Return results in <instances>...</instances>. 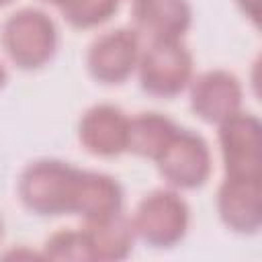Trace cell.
<instances>
[{"mask_svg":"<svg viewBox=\"0 0 262 262\" xmlns=\"http://www.w3.org/2000/svg\"><path fill=\"white\" fill-rule=\"evenodd\" d=\"M43 2H49V4H55V6L59 8V6H61V4L66 2V0H43Z\"/></svg>","mask_w":262,"mask_h":262,"instance_id":"cell-19","label":"cell"},{"mask_svg":"<svg viewBox=\"0 0 262 262\" xmlns=\"http://www.w3.org/2000/svg\"><path fill=\"white\" fill-rule=\"evenodd\" d=\"M82 231L86 235L90 260L98 262L125 260L133 252V244L137 239L131 217H127L123 211L102 219L86 221Z\"/></svg>","mask_w":262,"mask_h":262,"instance_id":"cell-12","label":"cell"},{"mask_svg":"<svg viewBox=\"0 0 262 262\" xmlns=\"http://www.w3.org/2000/svg\"><path fill=\"white\" fill-rule=\"evenodd\" d=\"M164 180L176 190L203 186L211 176V149L196 131L176 127L164 149L154 160Z\"/></svg>","mask_w":262,"mask_h":262,"instance_id":"cell-5","label":"cell"},{"mask_svg":"<svg viewBox=\"0 0 262 262\" xmlns=\"http://www.w3.org/2000/svg\"><path fill=\"white\" fill-rule=\"evenodd\" d=\"M141 43L135 29H113L98 35L86 53L90 76L100 84H121L137 68Z\"/></svg>","mask_w":262,"mask_h":262,"instance_id":"cell-7","label":"cell"},{"mask_svg":"<svg viewBox=\"0 0 262 262\" xmlns=\"http://www.w3.org/2000/svg\"><path fill=\"white\" fill-rule=\"evenodd\" d=\"M123 188L117 178L96 170H80L74 215L94 221L123 211Z\"/></svg>","mask_w":262,"mask_h":262,"instance_id":"cell-13","label":"cell"},{"mask_svg":"<svg viewBox=\"0 0 262 262\" xmlns=\"http://www.w3.org/2000/svg\"><path fill=\"white\" fill-rule=\"evenodd\" d=\"M235 2H237V6L242 8V12L250 20L258 23V0H235Z\"/></svg>","mask_w":262,"mask_h":262,"instance_id":"cell-17","label":"cell"},{"mask_svg":"<svg viewBox=\"0 0 262 262\" xmlns=\"http://www.w3.org/2000/svg\"><path fill=\"white\" fill-rule=\"evenodd\" d=\"M131 223L135 235L147 246L172 248L188 231L190 209L176 188H156L139 201Z\"/></svg>","mask_w":262,"mask_h":262,"instance_id":"cell-3","label":"cell"},{"mask_svg":"<svg viewBox=\"0 0 262 262\" xmlns=\"http://www.w3.org/2000/svg\"><path fill=\"white\" fill-rule=\"evenodd\" d=\"M141 88L154 96H176L192 80V55L182 39H151L141 51L139 61Z\"/></svg>","mask_w":262,"mask_h":262,"instance_id":"cell-4","label":"cell"},{"mask_svg":"<svg viewBox=\"0 0 262 262\" xmlns=\"http://www.w3.org/2000/svg\"><path fill=\"white\" fill-rule=\"evenodd\" d=\"M127 131L129 117L123 108L111 102H100L90 106L78 123V139L86 151L113 158L127 151Z\"/></svg>","mask_w":262,"mask_h":262,"instance_id":"cell-10","label":"cell"},{"mask_svg":"<svg viewBox=\"0 0 262 262\" xmlns=\"http://www.w3.org/2000/svg\"><path fill=\"white\" fill-rule=\"evenodd\" d=\"M6 80H8V72H6V68H4V63L0 61V88L6 84Z\"/></svg>","mask_w":262,"mask_h":262,"instance_id":"cell-18","label":"cell"},{"mask_svg":"<svg viewBox=\"0 0 262 262\" xmlns=\"http://www.w3.org/2000/svg\"><path fill=\"white\" fill-rule=\"evenodd\" d=\"M59 33L55 20L41 8L25 6L12 12L0 31V43L14 66L37 70L45 66L57 49Z\"/></svg>","mask_w":262,"mask_h":262,"instance_id":"cell-2","label":"cell"},{"mask_svg":"<svg viewBox=\"0 0 262 262\" xmlns=\"http://www.w3.org/2000/svg\"><path fill=\"white\" fill-rule=\"evenodd\" d=\"M242 98V82L227 70H209L190 80V108L207 123H221L237 113Z\"/></svg>","mask_w":262,"mask_h":262,"instance_id":"cell-9","label":"cell"},{"mask_svg":"<svg viewBox=\"0 0 262 262\" xmlns=\"http://www.w3.org/2000/svg\"><path fill=\"white\" fill-rule=\"evenodd\" d=\"M41 256L47 260H72V262L90 260L84 231L82 229H59L51 233L43 244Z\"/></svg>","mask_w":262,"mask_h":262,"instance_id":"cell-16","label":"cell"},{"mask_svg":"<svg viewBox=\"0 0 262 262\" xmlns=\"http://www.w3.org/2000/svg\"><path fill=\"white\" fill-rule=\"evenodd\" d=\"M2 235H4V221H2V217H0V239H2Z\"/></svg>","mask_w":262,"mask_h":262,"instance_id":"cell-20","label":"cell"},{"mask_svg":"<svg viewBox=\"0 0 262 262\" xmlns=\"http://www.w3.org/2000/svg\"><path fill=\"white\" fill-rule=\"evenodd\" d=\"M260 176L225 174L217 190V213L235 233H256L262 223Z\"/></svg>","mask_w":262,"mask_h":262,"instance_id":"cell-8","label":"cell"},{"mask_svg":"<svg viewBox=\"0 0 262 262\" xmlns=\"http://www.w3.org/2000/svg\"><path fill=\"white\" fill-rule=\"evenodd\" d=\"M176 127L178 125L162 113H139L135 117H129L127 151L156 160Z\"/></svg>","mask_w":262,"mask_h":262,"instance_id":"cell-14","label":"cell"},{"mask_svg":"<svg viewBox=\"0 0 262 262\" xmlns=\"http://www.w3.org/2000/svg\"><path fill=\"white\" fill-rule=\"evenodd\" d=\"M80 170L55 158H41L27 164L18 178L23 205L41 217L74 215Z\"/></svg>","mask_w":262,"mask_h":262,"instance_id":"cell-1","label":"cell"},{"mask_svg":"<svg viewBox=\"0 0 262 262\" xmlns=\"http://www.w3.org/2000/svg\"><path fill=\"white\" fill-rule=\"evenodd\" d=\"M12 0H0V6H6V4H10Z\"/></svg>","mask_w":262,"mask_h":262,"instance_id":"cell-21","label":"cell"},{"mask_svg":"<svg viewBox=\"0 0 262 262\" xmlns=\"http://www.w3.org/2000/svg\"><path fill=\"white\" fill-rule=\"evenodd\" d=\"M219 125V147L229 176H260L262 125L256 115L237 111Z\"/></svg>","mask_w":262,"mask_h":262,"instance_id":"cell-6","label":"cell"},{"mask_svg":"<svg viewBox=\"0 0 262 262\" xmlns=\"http://www.w3.org/2000/svg\"><path fill=\"white\" fill-rule=\"evenodd\" d=\"M135 25L151 39H182L192 25L188 0H133Z\"/></svg>","mask_w":262,"mask_h":262,"instance_id":"cell-11","label":"cell"},{"mask_svg":"<svg viewBox=\"0 0 262 262\" xmlns=\"http://www.w3.org/2000/svg\"><path fill=\"white\" fill-rule=\"evenodd\" d=\"M121 0H66L59 6L63 18L76 29H92L106 23L119 8Z\"/></svg>","mask_w":262,"mask_h":262,"instance_id":"cell-15","label":"cell"}]
</instances>
